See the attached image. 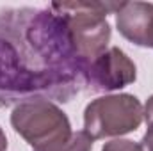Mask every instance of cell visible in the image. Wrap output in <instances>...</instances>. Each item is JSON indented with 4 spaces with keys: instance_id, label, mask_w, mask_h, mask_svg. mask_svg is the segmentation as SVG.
I'll use <instances>...</instances> for the list:
<instances>
[{
    "instance_id": "6da1fadb",
    "label": "cell",
    "mask_w": 153,
    "mask_h": 151,
    "mask_svg": "<svg viewBox=\"0 0 153 151\" xmlns=\"http://www.w3.org/2000/svg\"><path fill=\"white\" fill-rule=\"evenodd\" d=\"M85 84L62 14L50 5L0 13V107L36 98L70 101Z\"/></svg>"
},
{
    "instance_id": "5b68a950",
    "label": "cell",
    "mask_w": 153,
    "mask_h": 151,
    "mask_svg": "<svg viewBox=\"0 0 153 151\" xmlns=\"http://www.w3.org/2000/svg\"><path fill=\"white\" fill-rule=\"evenodd\" d=\"M135 80L137 68L119 46H111L87 70V84H91L94 91H119Z\"/></svg>"
},
{
    "instance_id": "8992f818",
    "label": "cell",
    "mask_w": 153,
    "mask_h": 151,
    "mask_svg": "<svg viewBox=\"0 0 153 151\" xmlns=\"http://www.w3.org/2000/svg\"><path fill=\"white\" fill-rule=\"evenodd\" d=\"M152 18V2H121L116 13V25L126 41L137 46H146V34Z\"/></svg>"
},
{
    "instance_id": "30bf717a",
    "label": "cell",
    "mask_w": 153,
    "mask_h": 151,
    "mask_svg": "<svg viewBox=\"0 0 153 151\" xmlns=\"http://www.w3.org/2000/svg\"><path fill=\"white\" fill-rule=\"evenodd\" d=\"M0 151H7V137H5V132L2 130V126H0Z\"/></svg>"
},
{
    "instance_id": "9c48e42d",
    "label": "cell",
    "mask_w": 153,
    "mask_h": 151,
    "mask_svg": "<svg viewBox=\"0 0 153 151\" xmlns=\"http://www.w3.org/2000/svg\"><path fill=\"white\" fill-rule=\"evenodd\" d=\"M146 48H153V18L148 27V34H146Z\"/></svg>"
},
{
    "instance_id": "3957f363",
    "label": "cell",
    "mask_w": 153,
    "mask_h": 151,
    "mask_svg": "<svg viewBox=\"0 0 153 151\" xmlns=\"http://www.w3.org/2000/svg\"><path fill=\"white\" fill-rule=\"evenodd\" d=\"M11 126L32 151H52L68 142L73 135L66 112L50 100H29L14 105Z\"/></svg>"
},
{
    "instance_id": "7a4b0ae2",
    "label": "cell",
    "mask_w": 153,
    "mask_h": 151,
    "mask_svg": "<svg viewBox=\"0 0 153 151\" xmlns=\"http://www.w3.org/2000/svg\"><path fill=\"white\" fill-rule=\"evenodd\" d=\"M121 2H53L50 7L62 14L71 44L78 61L89 70V66L109 50L111 23L107 14L117 13Z\"/></svg>"
},
{
    "instance_id": "ba28073f",
    "label": "cell",
    "mask_w": 153,
    "mask_h": 151,
    "mask_svg": "<svg viewBox=\"0 0 153 151\" xmlns=\"http://www.w3.org/2000/svg\"><path fill=\"white\" fill-rule=\"evenodd\" d=\"M102 151H143L139 142H134L130 139H112L103 144Z\"/></svg>"
},
{
    "instance_id": "52a82bcc",
    "label": "cell",
    "mask_w": 153,
    "mask_h": 151,
    "mask_svg": "<svg viewBox=\"0 0 153 151\" xmlns=\"http://www.w3.org/2000/svg\"><path fill=\"white\" fill-rule=\"evenodd\" d=\"M93 142L94 141L84 130H80V132H73V135H71V139L68 142L57 146L52 151H91L93 150Z\"/></svg>"
},
{
    "instance_id": "277c9868",
    "label": "cell",
    "mask_w": 153,
    "mask_h": 151,
    "mask_svg": "<svg viewBox=\"0 0 153 151\" xmlns=\"http://www.w3.org/2000/svg\"><path fill=\"white\" fill-rule=\"evenodd\" d=\"M144 119V105L141 100L128 93L105 94L84 110V132L93 139L123 137L135 132Z\"/></svg>"
}]
</instances>
